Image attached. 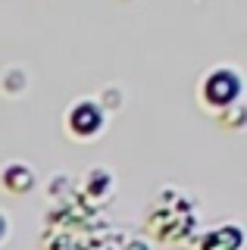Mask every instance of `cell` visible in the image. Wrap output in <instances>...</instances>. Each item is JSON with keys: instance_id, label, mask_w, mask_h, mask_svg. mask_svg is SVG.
Returning a JSON list of instances; mask_svg holds the SVG:
<instances>
[{"instance_id": "cell-1", "label": "cell", "mask_w": 247, "mask_h": 250, "mask_svg": "<svg viewBox=\"0 0 247 250\" xmlns=\"http://www.w3.org/2000/svg\"><path fill=\"white\" fill-rule=\"evenodd\" d=\"M238 91H241V78L231 69H213L204 82V97L210 104H228L231 97H238Z\"/></svg>"}, {"instance_id": "cell-2", "label": "cell", "mask_w": 247, "mask_h": 250, "mask_svg": "<svg viewBox=\"0 0 247 250\" xmlns=\"http://www.w3.org/2000/svg\"><path fill=\"white\" fill-rule=\"evenodd\" d=\"M66 122H69V128H72L79 138H88V135H94V131H100L103 113H100V106L91 104V100H79V104L69 109Z\"/></svg>"}, {"instance_id": "cell-3", "label": "cell", "mask_w": 247, "mask_h": 250, "mask_svg": "<svg viewBox=\"0 0 247 250\" xmlns=\"http://www.w3.org/2000/svg\"><path fill=\"white\" fill-rule=\"evenodd\" d=\"M3 234H6V219H3V213H0V241H3Z\"/></svg>"}]
</instances>
